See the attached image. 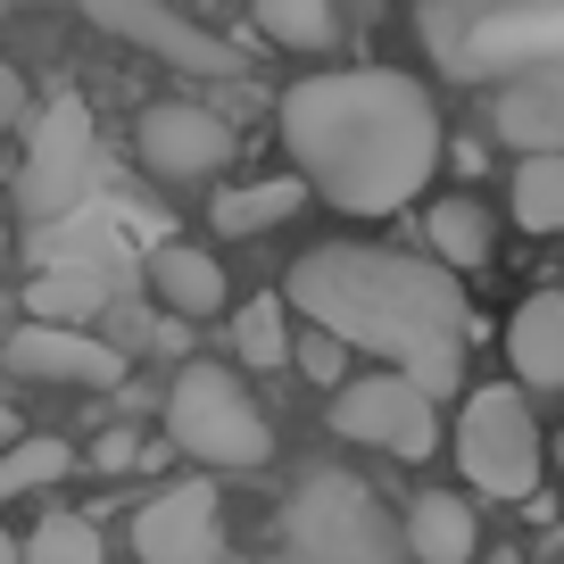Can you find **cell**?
Returning a JSON list of instances; mask_svg holds the SVG:
<instances>
[{"instance_id": "6da1fadb", "label": "cell", "mask_w": 564, "mask_h": 564, "mask_svg": "<svg viewBox=\"0 0 564 564\" xmlns=\"http://www.w3.org/2000/svg\"><path fill=\"white\" fill-rule=\"evenodd\" d=\"M282 300H291V316L349 340L382 373L423 382L432 399L465 390L474 300H465V274H448L441 258H399L373 241H316L307 258H291Z\"/></svg>"}, {"instance_id": "7a4b0ae2", "label": "cell", "mask_w": 564, "mask_h": 564, "mask_svg": "<svg viewBox=\"0 0 564 564\" xmlns=\"http://www.w3.org/2000/svg\"><path fill=\"white\" fill-rule=\"evenodd\" d=\"M282 150L349 216H399L441 175V108L399 67H333L282 91Z\"/></svg>"}, {"instance_id": "3957f363", "label": "cell", "mask_w": 564, "mask_h": 564, "mask_svg": "<svg viewBox=\"0 0 564 564\" xmlns=\"http://www.w3.org/2000/svg\"><path fill=\"white\" fill-rule=\"evenodd\" d=\"M166 441L183 457L216 465V474H249V465L274 457V423L249 399L241 366H216V357H192V366L166 382Z\"/></svg>"}, {"instance_id": "277c9868", "label": "cell", "mask_w": 564, "mask_h": 564, "mask_svg": "<svg viewBox=\"0 0 564 564\" xmlns=\"http://www.w3.org/2000/svg\"><path fill=\"white\" fill-rule=\"evenodd\" d=\"M282 547H291V564H399L406 523H390L357 474L316 465L282 507Z\"/></svg>"}, {"instance_id": "5b68a950", "label": "cell", "mask_w": 564, "mask_h": 564, "mask_svg": "<svg viewBox=\"0 0 564 564\" xmlns=\"http://www.w3.org/2000/svg\"><path fill=\"white\" fill-rule=\"evenodd\" d=\"M547 457H556V448H547L523 382L465 390V406H457V465H465V481H474L481 498H531L540 474H547Z\"/></svg>"}, {"instance_id": "8992f818", "label": "cell", "mask_w": 564, "mask_h": 564, "mask_svg": "<svg viewBox=\"0 0 564 564\" xmlns=\"http://www.w3.org/2000/svg\"><path fill=\"white\" fill-rule=\"evenodd\" d=\"M100 183V133H91V108L84 100H51L25 133V159H18V216L25 225H58L75 216Z\"/></svg>"}, {"instance_id": "52a82bcc", "label": "cell", "mask_w": 564, "mask_h": 564, "mask_svg": "<svg viewBox=\"0 0 564 564\" xmlns=\"http://www.w3.org/2000/svg\"><path fill=\"white\" fill-rule=\"evenodd\" d=\"M333 441L382 448V457H399V465H423L432 448H441V406H432L423 382L373 366V373H357V382L333 399Z\"/></svg>"}, {"instance_id": "ba28073f", "label": "cell", "mask_w": 564, "mask_h": 564, "mask_svg": "<svg viewBox=\"0 0 564 564\" xmlns=\"http://www.w3.org/2000/svg\"><path fill=\"white\" fill-rule=\"evenodd\" d=\"M75 18H91L100 34L133 42V51L166 58V67H192V75H241L225 34H208L199 18H183L175 0H67Z\"/></svg>"}, {"instance_id": "9c48e42d", "label": "cell", "mask_w": 564, "mask_h": 564, "mask_svg": "<svg viewBox=\"0 0 564 564\" xmlns=\"http://www.w3.org/2000/svg\"><path fill=\"white\" fill-rule=\"evenodd\" d=\"M133 150L159 183H208L232 166V124L199 100H150L133 124Z\"/></svg>"}, {"instance_id": "30bf717a", "label": "cell", "mask_w": 564, "mask_h": 564, "mask_svg": "<svg viewBox=\"0 0 564 564\" xmlns=\"http://www.w3.org/2000/svg\"><path fill=\"white\" fill-rule=\"evenodd\" d=\"M9 373L42 390H117L124 382V349L84 324H18L9 333Z\"/></svg>"}, {"instance_id": "8fae6325", "label": "cell", "mask_w": 564, "mask_h": 564, "mask_svg": "<svg viewBox=\"0 0 564 564\" xmlns=\"http://www.w3.org/2000/svg\"><path fill=\"white\" fill-rule=\"evenodd\" d=\"M133 556L141 564H216L225 556V507L208 481H166L133 514Z\"/></svg>"}, {"instance_id": "7c38bea8", "label": "cell", "mask_w": 564, "mask_h": 564, "mask_svg": "<svg viewBox=\"0 0 564 564\" xmlns=\"http://www.w3.org/2000/svg\"><path fill=\"white\" fill-rule=\"evenodd\" d=\"M150 291H159V307L183 316V324H216L232 307L225 258H208L199 241H159L150 249Z\"/></svg>"}, {"instance_id": "4fadbf2b", "label": "cell", "mask_w": 564, "mask_h": 564, "mask_svg": "<svg viewBox=\"0 0 564 564\" xmlns=\"http://www.w3.org/2000/svg\"><path fill=\"white\" fill-rule=\"evenodd\" d=\"M507 373L523 390H564V291H523V300H514Z\"/></svg>"}, {"instance_id": "5bb4252c", "label": "cell", "mask_w": 564, "mask_h": 564, "mask_svg": "<svg viewBox=\"0 0 564 564\" xmlns=\"http://www.w3.org/2000/svg\"><path fill=\"white\" fill-rule=\"evenodd\" d=\"M423 258H441L448 274H481V265L498 258V225L490 208H481L474 192H448L423 208Z\"/></svg>"}, {"instance_id": "9a60e30c", "label": "cell", "mask_w": 564, "mask_h": 564, "mask_svg": "<svg viewBox=\"0 0 564 564\" xmlns=\"http://www.w3.org/2000/svg\"><path fill=\"white\" fill-rule=\"evenodd\" d=\"M406 556L415 564H474L481 556V523L457 490H423L406 507Z\"/></svg>"}, {"instance_id": "2e32d148", "label": "cell", "mask_w": 564, "mask_h": 564, "mask_svg": "<svg viewBox=\"0 0 564 564\" xmlns=\"http://www.w3.org/2000/svg\"><path fill=\"white\" fill-rule=\"evenodd\" d=\"M307 199H316V192H307V175H265V183H232V192H216L208 216H216V232H225V241H249V232L291 225Z\"/></svg>"}, {"instance_id": "e0dca14e", "label": "cell", "mask_w": 564, "mask_h": 564, "mask_svg": "<svg viewBox=\"0 0 564 564\" xmlns=\"http://www.w3.org/2000/svg\"><path fill=\"white\" fill-rule=\"evenodd\" d=\"M108 307V274H91L84 258H58L51 274H34L25 291V324H84Z\"/></svg>"}, {"instance_id": "ac0fdd59", "label": "cell", "mask_w": 564, "mask_h": 564, "mask_svg": "<svg viewBox=\"0 0 564 564\" xmlns=\"http://www.w3.org/2000/svg\"><path fill=\"white\" fill-rule=\"evenodd\" d=\"M507 192H514V225L523 232H564V150H540V159H514V175H507Z\"/></svg>"}, {"instance_id": "d6986e66", "label": "cell", "mask_w": 564, "mask_h": 564, "mask_svg": "<svg viewBox=\"0 0 564 564\" xmlns=\"http://www.w3.org/2000/svg\"><path fill=\"white\" fill-rule=\"evenodd\" d=\"M249 18H258V34L282 42V51H333L340 42V0H258Z\"/></svg>"}, {"instance_id": "ffe728a7", "label": "cell", "mask_w": 564, "mask_h": 564, "mask_svg": "<svg viewBox=\"0 0 564 564\" xmlns=\"http://www.w3.org/2000/svg\"><path fill=\"white\" fill-rule=\"evenodd\" d=\"M232 349H241L249 373H274L300 357V340H291V300H249L241 316H232Z\"/></svg>"}, {"instance_id": "44dd1931", "label": "cell", "mask_w": 564, "mask_h": 564, "mask_svg": "<svg viewBox=\"0 0 564 564\" xmlns=\"http://www.w3.org/2000/svg\"><path fill=\"white\" fill-rule=\"evenodd\" d=\"M18 556L25 564H108V540L91 514H51V523H34L18 540Z\"/></svg>"}, {"instance_id": "7402d4cb", "label": "cell", "mask_w": 564, "mask_h": 564, "mask_svg": "<svg viewBox=\"0 0 564 564\" xmlns=\"http://www.w3.org/2000/svg\"><path fill=\"white\" fill-rule=\"evenodd\" d=\"M67 465H75V448L58 441V432H25V441L0 457V498H34V490H51V481H67Z\"/></svg>"}, {"instance_id": "603a6c76", "label": "cell", "mask_w": 564, "mask_h": 564, "mask_svg": "<svg viewBox=\"0 0 564 564\" xmlns=\"http://www.w3.org/2000/svg\"><path fill=\"white\" fill-rule=\"evenodd\" d=\"M349 357H357L349 340H333V333H316V324H307V333H300V357H291V366H300L316 390H333V399H340V390L357 382V373H349Z\"/></svg>"}, {"instance_id": "cb8c5ba5", "label": "cell", "mask_w": 564, "mask_h": 564, "mask_svg": "<svg viewBox=\"0 0 564 564\" xmlns=\"http://www.w3.org/2000/svg\"><path fill=\"white\" fill-rule=\"evenodd\" d=\"M84 465H91V474H133V465H150V448H141V432L117 423V432H100V441L84 448Z\"/></svg>"}, {"instance_id": "d4e9b609", "label": "cell", "mask_w": 564, "mask_h": 564, "mask_svg": "<svg viewBox=\"0 0 564 564\" xmlns=\"http://www.w3.org/2000/svg\"><path fill=\"white\" fill-rule=\"evenodd\" d=\"M481 564H523V556H481Z\"/></svg>"}, {"instance_id": "484cf974", "label": "cell", "mask_w": 564, "mask_h": 564, "mask_svg": "<svg viewBox=\"0 0 564 564\" xmlns=\"http://www.w3.org/2000/svg\"><path fill=\"white\" fill-rule=\"evenodd\" d=\"M556 474H564V432H556Z\"/></svg>"}, {"instance_id": "4316f807", "label": "cell", "mask_w": 564, "mask_h": 564, "mask_svg": "<svg viewBox=\"0 0 564 564\" xmlns=\"http://www.w3.org/2000/svg\"><path fill=\"white\" fill-rule=\"evenodd\" d=\"M282 564H291V556H282Z\"/></svg>"}]
</instances>
